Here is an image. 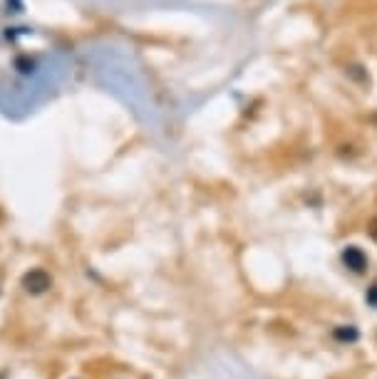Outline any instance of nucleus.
I'll use <instances>...</instances> for the list:
<instances>
[{
    "label": "nucleus",
    "mask_w": 377,
    "mask_h": 379,
    "mask_svg": "<svg viewBox=\"0 0 377 379\" xmlns=\"http://www.w3.org/2000/svg\"><path fill=\"white\" fill-rule=\"evenodd\" d=\"M50 285H52V278L45 273V270H30V273L23 278V288H25L28 293H32V295L45 293Z\"/></svg>",
    "instance_id": "obj_1"
},
{
    "label": "nucleus",
    "mask_w": 377,
    "mask_h": 379,
    "mask_svg": "<svg viewBox=\"0 0 377 379\" xmlns=\"http://www.w3.org/2000/svg\"><path fill=\"white\" fill-rule=\"evenodd\" d=\"M342 263H345V268H350L352 273H362L365 265H367V258H365V253H362L360 248L347 246L345 251H342Z\"/></svg>",
    "instance_id": "obj_2"
},
{
    "label": "nucleus",
    "mask_w": 377,
    "mask_h": 379,
    "mask_svg": "<svg viewBox=\"0 0 377 379\" xmlns=\"http://www.w3.org/2000/svg\"><path fill=\"white\" fill-rule=\"evenodd\" d=\"M335 337L337 339H350V342H352V339H357V330L355 327H337Z\"/></svg>",
    "instance_id": "obj_3"
},
{
    "label": "nucleus",
    "mask_w": 377,
    "mask_h": 379,
    "mask_svg": "<svg viewBox=\"0 0 377 379\" xmlns=\"http://www.w3.org/2000/svg\"><path fill=\"white\" fill-rule=\"evenodd\" d=\"M367 303H370V305H375V308H377V283L372 285L370 290H367Z\"/></svg>",
    "instance_id": "obj_4"
},
{
    "label": "nucleus",
    "mask_w": 377,
    "mask_h": 379,
    "mask_svg": "<svg viewBox=\"0 0 377 379\" xmlns=\"http://www.w3.org/2000/svg\"><path fill=\"white\" fill-rule=\"evenodd\" d=\"M370 236H372V241H377V218H372V223H370Z\"/></svg>",
    "instance_id": "obj_5"
},
{
    "label": "nucleus",
    "mask_w": 377,
    "mask_h": 379,
    "mask_svg": "<svg viewBox=\"0 0 377 379\" xmlns=\"http://www.w3.org/2000/svg\"><path fill=\"white\" fill-rule=\"evenodd\" d=\"M375 121H377V116H375Z\"/></svg>",
    "instance_id": "obj_6"
}]
</instances>
